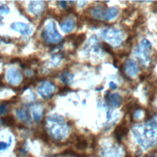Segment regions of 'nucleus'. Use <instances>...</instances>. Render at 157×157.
Returning a JSON list of instances; mask_svg holds the SVG:
<instances>
[{
    "label": "nucleus",
    "instance_id": "obj_14",
    "mask_svg": "<svg viewBox=\"0 0 157 157\" xmlns=\"http://www.w3.org/2000/svg\"><path fill=\"white\" fill-rule=\"evenodd\" d=\"M105 7H101V6H98L92 11V15L94 18L97 19H103L104 18V15H105Z\"/></svg>",
    "mask_w": 157,
    "mask_h": 157
},
{
    "label": "nucleus",
    "instance_id": "obj_16",
    "mask_svg": "<svg viewBox=\"0 0 157 157\" xmlns=\"http://www.w3.org/2000/svg\"><path fill=\"white\" fill-rule=\"evenodd\" d=\"M119 13V8L117 7H112V8H109L108 10H106L105 15H104V19L105 20H110L115 18L118 16Z\"/></svg>",
    "mask_w": 157,
    "mask_h": 157
},
{
    "label": "nucleus",
    "instance_id": "obj_13",
    "mask_svg": "<svg viewBox=\"0 0 157 157\" xmlns=\"http://www.w3.org/2000/svg\"><path fill=\"white\" fill-rule=\"evenodd\" d=\"M32 114H33V118L36 121H40V120L43 119L44 116V110L40 105H36L34 106L32 109Z\"/></svg>",
    "mask_w": 157,
    "mask_h": 157
},
{
    "label": "nucleus",
    "instance_id": "obj_2",
    "mask_svg": "<svg viewBox=\"0 0 157 157\" xmlns=\"http://www.w3.org/2000/svg\"><path fill=\"white\" fill-rule=\"evenodd\" d=\"M48 121L53 124V125L50 127V134L52 137L57 140L64 139L69 133V127L66 124H64L63 118L59 117V116H50Z\"/></svg>",
    "mask_w": 157,
    "mask_h": 157
},
{
    "label": "nucleus",
    "instance_id": "obj_18",
    "mask_svg": "<svg viewBox=\"0 0 157 157\" xmlns=\"http://www.w3.org/2000/svg\"><path fill=\"white\" fill-rule=\"evenodd\" d=\"M72 38H73V45L75 47H78L82 43L84 42L86 36H85V34H79V35L73 36Z\"/></svg>",
    "mask_w": 157,
    "mask_h": 157
},
{
    "label": "nucleus",
    "instance_id": "obj_29",
    "mask_svg": "<svg viewBox=\"0 0 157 157\" xmlns=\"http://www.w3.org/2000/svg\"><path fill=\"white\" fill-rule=\"evenodd\" d=\"M155 124H157V117H156V118H155Z\"/></svg>",
    "mask_w": 157,
    "mask_h": 157
},
{
    "label": "nucleus",
    "instance_id": "obj_26",
    "mask_svg": "<svg viewBox=\"0 0 157 157\" xmlns=\"http://www.w3.org/2000/svg\"><path fill=\"white\" fill-rule=\"evenodd\" d=\"M59 3H60V5H61V6L64 7V8H66V7H67V5H66V3H67V2H64V1H60Z\"/></svg>",
    "mask_w": 157,
    "mask_h": 157
},
{
    "label": "nucleus",
    "instance_id": "obj_8",
    "mask_svg": "<svg viewBox=\"0 0 157 157\" xmlns=\"http://www.w3.org/2000/svg\"><path fill=\"white\" fill-rule=\"evenodd\" d=\"M124 70L128 76H134L139 72V66L135 61L128 59L124 65Z\"/></svg>",
    "mask_w": 157,
    "mask_h": 157
},
{
    "label": "nucleus",
    "instance_id": "obj_5",
    "mask_svg": "<svg viewBox=\"0 0 157 157\" xmlns=\"http://www.w3.org/2000/svg\"><path fill=\"white\" fill-rule=\"evenodd\" d=\"M151 51V44L148 42L147 40H143L139 47H138V51L137 54L140 58V60L143 63H146L147 61H149V54Z\"/></svg>",
    "mask_w": 157,
    "mask_h": 157
},
{
    "label": "nucleus",
    "instance_id": "obj_17",
    "mask_svg": "<svg viewBox=\"0 0 157 157\" xmlns=\"http://www.w3.org/2000/svg\"><path fill=\"white\" fill-rule=\"evenodd\" d=\"M17 116L20 121H29V114L24 108H20L17 110Z\"/></svg>",
    "mask_w": 157,
    "mask_h": 157
},
{
    "label": "nucleus",
    "instance_id": "obj_11",
    "mask_svg": "<svg viewBox=\"0 0 157 157\" xmlns=\"http://www.w3.org/2000/svg\"><path fill=\"white\" fill-rule=\"evenodd\" d=\"M74 27H75V20H74V18L67 17L64 21L61 22V28H62V30L65 33L71 32L74 29Z\"/></svg>",
    "mask_w": 157,
    "mask_h": 157
},
{
    "label": "nucleus",
    "instance_id": "obj_10",
    "mask_svg": "<svg viewBox=\"0 0 157 157\" xmlns=\"http://www.w3.org/2000/svg\"><path fill=\"white\" fill-rule=\"evenodd\" d=\"M12 29L19 32L20 34H22L24 36H29L32 32L29 25L22 23V22H13L12 24Z\"/></svg>",
    "mask_w": 157,
    "mask_h": 157
},
{
    "label": "nucleus",
    "instance_id": "obj_23",
    "mask_svg": "<svg viewBox=\"0 0 157 157\" xmlns=\"http://www.w3.org/2000/svg\"><path fill=\"white\" fill-rule=\"evenodd\" d=\"M10 145H11V138L9 139V143L0 142V151H4V149L8 148Z\"/></svg>",
    "mask_w": 157,
    "mask_h": 157
},
{
    "label": "nucleus",
    "instance_id": "obj_27",
    "mask_svg": "<svg viewBox=\"0 0 157 157\" xmlns=\"http://www.w3.org/2000/svg\"><path fill=\"white\" fill-rule=\"evenodd\" d=\"M109 85H110V87H111V88H114V89H116V88H117V85H116V84H114L113 82H111V83L109 84Z\"/></svg>",
    "mask_w": 157,
    "mask_h": 157
},
{
    "label": "nucleus",
    "instance_id": "obj_3",
    "mask_svg": "<svg viewBox=\"0 0 157 157\" xmlns=\"http://www.w3.org/2000/svg\"><path fill=\"white\" fill-rule=\"evenodd\" d=\"M43 38L47 44H58L62 40V36L59 34L56 24L53 21L46 24L44 30L43 31Z\"/></svg>",
    "mask_w": 157,
    "mask_h": 157
},
{
    "label": "nucleus",
    "instance_id": "obj_9",
    "mask_svg": "<svg viewBox=\"0 0 157 157\" xmlns=\"http://www.w3.org/2000/svg\"><path fill=\"white\" fill-rule=\"evenodd\" d=\"M105 99L107 101V103L113 106V107H118L121 104V101L122 98L119 94H110V93H107L106 94V97Z\"/></svg>",
    "mask_w": 157,
    "mask_h": 157
},
{
    "label": "nucleus",
    "instance_id": "obj_25",
    "mask_svg": "<svg viewBox=\"0 0 157 157\" xmlns=\"http://www.w3.org/2000/svg\"><path fill=\"white\" fill-rule=\"evenodd\" d=\"M152 9H153V11H154L155 13H157V2L153 4V6H152Z\"/></svg>",
    "mask_w": 157,
    "mask_h": 157
},
{
    "label": "nucleus",
    "instance_id": "obj_20",
    "mask_svg": "<svg viewBox=\"0 0 157 157\" xmlns=\"http://www.w3.org/2000/svg\"><path fill=\"white\" fill-rule=\"evenodd\" d=\"M103 155H104V157H121V153L117 151V149H115V148L106 151L103 153Z\"/></svg>",
    "mask_w": 157,
    "mask_h": 157
},
{
    "label": "nucleus",
    "instance_id": "obj_1",
    "mask_svg": "<svg viewBox=\"0 0 157 157\" xmlns=\"http://www.w3.org/2000/svg\"><path fill=\"white\" fill-rule=\"evenodd\" d=\"M133 133L138 143L144 148L151 147L157 141V131L152 125H147L146 127L138 126L133 129Z\"/></svg>",
    "mask_w": 157,
    "mask_h": 157
},
{
    "label": "nucleus",
    "instance_id": "obj_7",
    "mask_svg": "<svg viewBox=\"0 0 157 157\" xmlns=\"http://www.w3.org/2000/svg\"><path fill=\"white\" fill-rule=\"evenodd\" d=\"M54 91H55V86L49 81H44L38 88V93L44 98H50Z\"/></svg>",
    "mask_w": 157,
    "mask_h": 157
},
{
    "label": "nucleus",
    "instance_id": "obj_4",
    "mask_svg": "<svg viewBox=\"0 0 157 157\" xmlns=\"http://www.w3.org/2000/svg\"><path fill=\"white\" fill-rule=\"evenodd\" d=\"M103 38L112 44L113 45H120L121 43L122 42V34L120 30L115 29V28H107L102 33Z\"/></svg>",
    "mask_w": 157,
    "mask_h": 157
},
{
    "label": "nucleus",
    "instance_id": "obj_28",
    "mask_svg": "<svg viewBox=\"0 0 157 157\" xmlns=\"http://www.w3.org/2000/svg\"><path fill=\"white\" fill-rule=\"evenodd\" d=\"M2 77H3V75H0V86H2V81H1Z\"/></svg>",
    "mask_w": 157,
    "mask_h": 157
},
{
    "label": "nucleus",
    "instance_id": "obj_6",
    "mask_svg": "<svg viewBox=\"0 0 157 157\" xmlns=\"http://www.w3.org/2000/svg\"><path fill=\"white\" fill-rule=\"evenodd\" d=\"M7 80L12 85H18L22 80V74L17 67H10L7 71Z\"/></svg>",
    "mask_w": 157,
    "mask_h": 157
},
{
    "label": "nucleus",
    "instance_id": "obj_22",
    "mask_svg": "<svg viewBox=\"0 0 157 157\" xmlns=\"http://www.w3.org/2000/svg\"><path fill=\"white\" fill-rule=\"evenodd\" d=\"M7 112H8V106H7V104L3 103L0 105V115L4 116L7 114Z\"/></svg>",
    "mask_w": 157,
    "mask_h": 157
},
{
    "label": "nucleus",
    "instance_id": "obj_15",
    "mask_svg": "<svg viewBox=\"0 0 157 157\" xmlns=\"http://www.w3.org/2000/svg\"><path fill=\"white\" fill-rule=\"evenodd\" d=\"M128 131V129H127V126L124 124H121L120 125H118L117 127H116L115 129V134H116V137H117L119 140L121 139V137H124V135H126Z\"/></svg>",
    "mask_w": 157,
    "mask_h": 157
},
{
    "label": "nucleus",
    "instance_id": "obj_19",
    "mask_svg": "<svg viewBox=\"0 0 157 157\" xmlns=\"http://www.w3.org/2000/svg\"><path fill=\"white\" fill-rule=\"evenodd\" d=\"M60 78H61V80H62V81L64 82V83L69 84V83H71V81L72 80L73 75H72L71 73H70V72L65 71V72H63V73H61Z\"/></svg>",
    "mask_w": 157,
    "mask_h": 157
},
{
    "label": "nucleus",
    "instance_id": "obj_12",
    "mask_svg": "<svg viewBox=\"0 0 157 157\" xmlns=\"http://www.w3.org/2000/svg\"><path fill=\"white\" fill-rule=\"evenodd\" d=\"M45 7V4L44 2H31L30 5H29V11L33 13H43L44 9Z\"/></svg>",
    "mask_w": 157,
    "mask_h": 157
},
{
    "label": "nucleus",
    "instance_id": "obj_21",
    "mask_svg": "<svg viewBox=\"0 0 157 157\" xmlns=\"http://www.w3.org/2000/svg\"><path fill=\"white\" fill-rule=\"evenodd\" d=\"M2 124L6 125H13L16 124V121L13 120V116H7V117L2 119Z\"/></svg>",
    "mask_w": 157,
    "mask_h": 157
},
{
    "label": "nucleus",
    "instance_id": "obj_24",
    "mask_svg": "<svg viewBox=\"0 0 157 157\" xmlns=\"http://www.w3.org/2000/svg\"><path fill=\"white\" fill-rule=\"evenodd\" d=\"M9 8L8 6H0V13H9Z\"/></svg>",
    "mask_w": 157,
    "mask_h": 157
}]
</instances>
